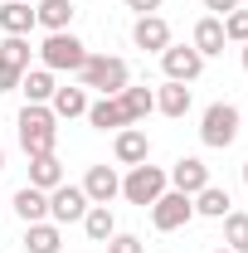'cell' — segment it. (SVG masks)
Masks as SVG:
<instances>
[{
    "label": "cell",
    "mask_w": 248,
    "mask_h": 253,
    "mask_svg": "<svg viewBox=\"0 0 248 253\" xmlns=\"http://www.w3.org/2000/svg\"><path fill=\"white\" fill-rule=\"evenodd\" d=\"M165 175H170V190H180V195H200V190L209 185V166L200 156H180Z\"/></svg>",
    "instance_id": "7c38bea8"
},
{
    "label": "cell",
    "mask_w": 248,
    "mask_h": 253,
    "mask_svg": "<svg viewBox=\"0 0 248 253\" xmlns=\"http://www.w3.org/2000/svg\"><path fill=\"white\" fill-rule=\"evenodd\" d=\"M205 10H214L219 20H224V15H229V10H239V0H205Z\"/></svg>",
    "instance_id": "4dcf8cb0"
},
{
    "label": "cell",
    "mask_w": 248,
    "mask_h": 253,
    "mask_svg": "<svg viewBox=\"0 0 248 253\" xmlns=\"http://www.w3.org/2000/svg\"><path fill=\"white\" fill-rule=\"evenodd\" d=\"M39 59H44L49 73H78V68L88 63V44H83L78 34L59 30V34H49V39L39 44Z\"/></svg>",
    "instance_id": "5b68a950"
},
{
    "label": "cell",
    "mask_w": 248,
    "mask_h": 253,
    "mask_svg": "<svg viewBox=\"0 0 248 253\" xmlns=\"http://www.w3.org/2000/svg\"><path fill=\"white\" fill-rule=\"evenodd\" d=\"M165 190H170V175H165L161 166H146V161L131 166V170L122 175V200L126 205H141V210H151Z\"/></svg>",
    "instance_id": "277c9868"
},
{
    "label": "cell",
    "mask_w": 248,
    "mask_h": 253,
    "mask_svg": "<svg viewBox=\"0 0 248 253\" xmlns=\"http://www.w3.org/2000/svg\"><path fill=\"white\" fill-rule=\"evenodd\" d=\"M83 214H88V195H83V185H54L49 190V219L54 224H83Z\"/></svg>",
    "instance_id": "9c48e42d"
},
{
    "label": "cell",
    "mask_w": 248,
    "mask_h": 253,
    "mask_svg": "<svg viewBox=\"0 0 248 253\" xmlns=\"http://www.w3.org/2000/svg\"><path fill=\"white\" fill-rule=\"evenodd\" d=\"M30 185L34 190H54L63 185V161L49 151V156H30Z\"/></svg>",
    "instance_id": "603a6c76"
},
{
    "label": "cell",
    "mask_w": 248,
    "mask_h": 253,
    "mask_svg": "<svg viewBox=\"0 0 248 253\" xmlns=\"http://www.w3.org/2000/svg\"><path fill=\"white\" fill-rule=\"evenodd\" d=\"M15 131H20L25 156H49L59 146V117L49 112V102H25L15 117Z\"/></svg>",
    "instance_id": "6da1fadb"
},
{
    "label": "cell",
    "mask_w": 248,
    "mask_h": 253,
    "mask_svg": "<svg viewBox=\"0 0 248 253\" xmlns=\"http://www.w3.org/2000/svg\"><path fill=\"white\" fill-rule=\"evenodd\" d=\"M190 44H195L205 59L224 54V44H229V39H224V20H219V15H205V20L195 25V39H190Z\"/></svg>",
    "instance_id": "d6986e66"
},
{
    "label": "cell",
    "mask_w": 248,
    "mask_h": 253,
    "mask_svg": "<svg viewBox=\"0 0 248 253\" xmlns=\"http://www.w3.org/2000/svg\"><path fill=\"white\" fill-rule=\"evenodd\" d=\"M0 170H5V146H0Z\"/></svg>",
    "instance_id": "d6a6232c"
},
{
    "label": "cell",
    "mask_w": 248,
    "mask_h": 253,
    "mask_svg": "<svg viewBox=\"0 0 248 253\" xmlns=\"http://www.w3.org/2000/svg\"><path fill=\"white\" fill-rule=\"evenodd\" d=\"M59 244H63V234H59L54 219L25 224V249H30V253H59Z\"/></svg>",
    "instance_id": "ffe728a7"
},
{
    "label": "cell",
    "mask_w": 248,
    "mask_h": 253,
    "mask_svg": "<svg viewBox=\"0 0 248 253\" xmlns=\"http://www.w3.org/2000/svg\"><path fill=\"white\" fill-rule=\"evenodd\" d=\"M83 195H88V205H112V200L122 195V175H117L112 166H88Z\"/></svg>",
    "instance_id": "8fae6325"
},
{
    "label": "cell",
    "mask_w": 248,
    "mask_h": 253,
    "mask_svg": "<svg viewBox=\"0 0 248 253\" xmlns=\"http://www.w3.org/2000/svg\"><path fill=\"white\" fill-rule=\"evenodd\" d=\"M54 88H59V83H54V73H49V68H30V73L20 78L25 102H49V97H54Z\"/></svg>",
    "instance_id": "484cf974"
},
{
    "label": "cell",
    "mask_w": 248,
    "mask_h": 253,
    "mask_svg": "<svg viewBox=\"0 0 248 253\" xmlns=\"http://www.w3.org/2000/svg\"><path fill=\"white\" fill-rule=\"evenodd\" d=\"M244 185H248V161H244Z\"/></svg>",
    "instance_id": "836d02e7"
},
{
    "label": "cell",
    "mask_w": 248,
    "mask_h": 253,
    "mask_svg": "<svg viewBox=\"0 0 248 253\" xmlns=\"http://www.w3.org/2000/svg\"><path fill=\"white\" fill-rule=\"evenodd\" d=\"M224 39L229 44H248V10H229L224 15Z\"/></svg>",
    "instance_id": "83f0119b"
},
{
    "label": "cell",
    "mask_w": 248,
    "mask_h": 253,
    "mask_svg": "<svg viewBox=\"0 0 248 253\" xmlns=\"http://www.w3.org/2000/svg\"><path fill=\"white\" fill-rule=\"evenodd\" d=\"M190 200H195V214H205V219H224V214H229V205H234V200H229V190H219L214 180L200 190V195H190Z\"/></svg>",
    "instance_id": "d4e9b609"
},
{
    "label": "cell",
    "mask_w": 248,
    "mask_h": 253,
    "mask_svg": "<svg viewBox=\"0 0 248 253\" xmlns=\"http://www.w3.org/2000/svg\"><path fill=\"white\" fill-rule=\"evenodd\" d=\"M214 253H234V249H214Z\"/></svg>",
    "instance_id": "e575fe53"
},
{
    "label": "cell",
    "mask_w": 248,
    "mask_h": 253,
    "mask_svg": "<svg viewBox=\"0 0 248 253\" xmlns=\"http://www.w3.org/2000/svg\"><path fill=\"white\" fill-rule=\"evenodd\" d=\"M49 112H54L59 122L88 117V88H54V97H49Z\"/></svg>",
    "instance_id": "e0dca14e"
},
{
    "label": "cell",
    "mask_w": 248,
    "mask_h": 253,
    "mask_svg": "<svg viewBox=\"0 0 248 253\" xmlns=\"http://www.w3.org/2000/svg\"><path fill=\"white\" fill-rule=\"evenodd\" d=\"M83 234H88L93 244H107V239L117 234V214H112L107 205H88V214H83Z\"/></svg>",
    "instance_id": "cb8c5ba5"
},
{
    "label": "cell",
    "mask_w": 248,
    "mask_h": 253,
    "mask_svg": "<svg viewBox=\"0 0 248 253\" xmlns=\"http://www.w3.org/2000/svg\"><path fill=\"white\" fill-rule=\"evenodd\" d=\"M190 107H195V93H190L185 83H170V78H165V83L156 88V112H165V117H175V122H180Z\"/></svg>",
    "instance_id": "5bb4252c"
},
{
    "label": "cell",
    "mask_w": 248,
    "mask_h": 253,
    "mask_svg": "<svg viewBox=\"0 0 248 253\" xmlns=\"http://www.w3.org/2000/svg\"><path fill=\"white\" fill-rule=\"evenodd\" d=\"M15 214H20L25 224H39V219H49V190L20 185V190H15Z\"/></svg>",
    "instance_id": "ac0fdd59"
},
{
    "label": "cell",
    "mask_w": 248,
    "mask_h": 253,
    "mask_svg": "<svg viewBox=\"0 0 248 253\" xmlns=\"http://www.w3.org/2000/svg\"><path fill=\"white\" fill-rule=\"evenodd\" d=\"M239 126H244V112H239L234 102H209L205 117H200V141H205L209 151H224V146L239 141Z\"/></svg>",
    "instance_id": "3957f363"
},
{
    "label": "cell",
    "mask_w": 248,
    "mask_h": 253,
    "mask_svg": "<svg viewBox=\"0 0 248 253\" xmlns=\"http://www.w3.org/2000/svg\"><path fill=\"white\" fill-rule=\"evenodd\" d=\"M122 107H126V122L136 126V122H146V117H151L156 112V88H131V83H126L122 93Z\"/></svg>",
    "instance_id": "44dd1931"
},
{
    "label": "cell",
    "mask_w": 248,
    "mask_h": 253,
    "mask_svg": "<svg viewBox=\"0 0 248 253\" xmlns=\"http://www.w3.org/2000/svg\"><path fill=\"white\" fill-rule=\"evenodd\" d=\"M112 156H117V166H141V161H151V136L141 131V126H122L117 131V141H112Z\"/></svg>",
    "instance_id": "30bf717a"
},
{
    "label": "cell",
    "mask_w": 248,
    "mask_h": 253,
    "mask_svg": "<svg viewBox=\"0 0 248 253\" xmlns=\"http://www.w3.org/2000/svg\"><path fill=\"white\" fill-rule=\"evenodd\" d=\"M165 0H126V10H136V15H156Z\"/></svg>",
    "instance_id": "f546056e"
},
{
    "label": "cell",
    "mask_w": 248,
    "mask_h": 253,
    "mask_svg": "<svg viewBox=\"0 0 248 253\" xmlns=\"http://www.w3.org/2000/svg\"><path fill=\"white\" fill-rule=\"evenodd\" d=\"M107 253H141V239L136 234H112L107 239Z\"/></svg>",
    "instance_id": "f1b7e54d"
},
{
    "label": "cell",
    "mask_w": 248,
    "mask_h": 253,
    "mask_svg": "<svg viewBox=\"0 0 248 253\" xmlns=\"http://www.w3.org/2000/svg\"><path fill=\"white\" fill-rule=\"evenodd\" d=\"M244 73H248V44H244Z\"/></svg>",
    "instance_id": "1f68e13d"
},
{
    "label": "cell",
    "mask_w": 248,
    "mask_h": 253,
    "mask_svg": "<svg viewBox=\"0 0 248 253\" xmlns=\"http://www.w3.org/2000/svg\"><path fill=\"white\" fill-rule=\"evenodd\" d=\"M0 30L5 34H30L34 30V5L30 0H5L0 5Z\"/></svg>",
    "instance_id": "7402d4cb"
},
{
    "label": "cell",
    "mask_w": 248,
    "mask_h": 253,
    "mask_svg": "<svg viewBox=\"0 0 248 253\" xmlns=\"http://www.w3.org/2000/svg\"><path fill=\"white\" fill-rule=\"evenodd\" d=\"M73 15H78V5H73V0H39V5H34V25H44L49 34L68 30V25H73Z\"/></svg>",
    "instance_id": "2e32d148"
},
{
    "label": "cell",
    "mask_w": 248,
    "mask_h": 253,
    "mask_svg": "<svg viewBox=\"0 0 248 253\" xmlns=\"http://www.w3.org/2000/svg\"><path fill=\"white\" fill-rule=\"evenodd\" d=\"M88 122H93L97 131H122V126H131L122 97H97V102H88Z\"/></svg>",
    "instance_id": "9a60e30c"
},
{
    "label": "cell",
    "mask_w": 248,
    "mask_h": 253,
    "mask_svg": "<svg viewBox=\"0 0 248 253\" xmlns=\"http://www.w3.org/2000/svg\"><path fill=\"white\" fill-rule=\"evenodd\" d=\"M161 68H165L170 83H195V78L205 73V54H200L195 44H165V49H161Z\"/></svg>",
    "instance_id": "ba28073f"
},
{
    "label": "cell",
    "mask_w": 248,
    "mask_h": 253,
    "mask_svg": "<svg viewBox=\"0 0 248 253\" xmlns=\"http://www.w3.org/2000/svg\"><path fill=\"white\" fill-rule=\"evenodd\" d=\"M126 83H131V68L117 54H88V63L78 68V88H93L102 97H117Z\"/></svg>",
    "instance_id": "7a4b0ae2"
},
{
    "label": "cell",
    "mask_w": 248,
    "mask_h": 253,
    "mask_svg": "<svg viewBox=\"0 0 248 253\" xmlns=\"http://www.w3.org/2000/svg\"><path fill=\"white\" fill-rule=\"evenodd\" d=\"M190 219H195V200L180 195V190H165L151 205V229L156 234H175V229H185Z\"/></svg>",
    "instance_id": "52a82bcc"
},
{
    "label": "cell",
    "mask_w": 248,
    "mask_h": 253,
    "mask_svg": "<svg viewBox=\"0 0 248 253\" xmlns=\"http://www.w3.org/2000/svg\"><path fill=\"white\" fill-rule=\"evenodd\" d=\"M131 44L146 49V54H161V49L170 44V25H165L161 15H136V25H131Z\"/></svg>",
    "instance_id": "4fadbf2b"
},
{
    "label": "cell",
    "mask_w": 248,
    "mask_h": 253,
    "mask_svg": "<svg viewBox=\"0 0 248 253\" xmlns=\"http://www.w3.org/2000/svg\"><path fill=\"white\" fill-rule=\"evenodd\" d=\"M25 73H30V39L25 34H5L0 39V93H15Z\"/></svg>",
    "instance_id": "8992f818"
},
{
    "label": "cell",
    "mask_w": 248,
    "mask_h": 253,
    "mask_svg": "<svg viewBox=\"0 0 248 253\" xmlns=\"http://www.w3.org/2000/svg\"><path fill=\"white\" fill-rule=\"evenodd\" d=\"M224 249L248 253V214L244 210H229V214H224Z\"/></svg>",
    "instance_id": "4316f807"
}]
</instances>
